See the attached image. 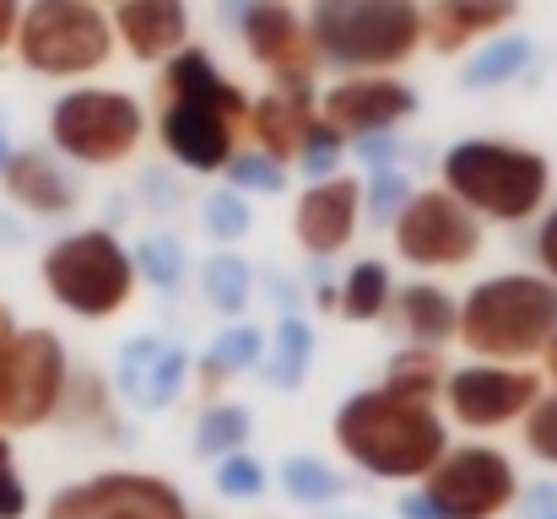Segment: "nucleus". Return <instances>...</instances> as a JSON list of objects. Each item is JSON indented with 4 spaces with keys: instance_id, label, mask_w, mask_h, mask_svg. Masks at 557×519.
<instances>
[{
    "instance_id": "obj_34",
    "label": "nucleus",
    "mask_w": 557,
    "mask_h": 519,
    "mask_svg": "<svg viewBox=\"0 0 557 519\" xmlns=\"http://www.w3.org/2000/svg\"><path fill=\"white\" fill-rule=\"evenodd\" d=\"M211 487H216L227 504H255V498H265L271 471H265V460H255L249 449H238V455H227V460L211 466Z\"/></svg>"
},
{
    "instance_id": "obj_7",
    "label": "nucleus",
    "mask_w": 557,
    "mask_h": 519,
    "mask_svg": "<svg viewBox=\"0 0 557 519\" xmlns=\"http://www.w3.org/2000/svg\"><path fill=\"white\" fill-rule=\"evenodd\" d=\"M11 54L44 82H87L120 54L114 16L92 0H27Z\"/></svg>"
},
{
    "instance_id": "obj_36",
    "label": "nucleus",
    "mask_w": 557,
    "mask_h": 519,
    "mask_svg": "<svg viewBox=\"0 0 557 519\" xmlns=\"http://www.w3.org/2000/svg\"><path fill=\"white\" fill-rule=\"evenodd\" d=\"M417 195V184L406 178L400 169H373L369 178H363V206H369V222H395L400 217V206Z\"/></svg>"
},
{
    "instance_id": "obj_47",
    "label": "nucleus",
    "mask_w": 557,
    "mask_h": 519,
    "mask_svg": "<svg viewBox=\"0 0 557 519\" xmlns=\"http://www.w3.org/2000/svg\"><path fill=\"white\" fill-rule=\"evenodd\" d=\"M92 5H103V0H92ZM114 5H120V0H114Z\"/></svg>"
},
{
    "instance_id": "obj_44",
    "label": "nucleus",
    "mask_w": 557,
    "mask_h": 519,
    "mask_svg": "<svg viewBox=\"0 0 557 519\" xmlns=\"http://www.w3.org/2000/svg\"><path fill=\"white\" fill-rule=\"evenodd\" d=\"M16 331H22V320H16V309H11V304H0V346L11 342Z\"/></svg>"
},
{
    "instance_id": "obj_20",
    "label": "nucleus",
    "mask_w": 557,
    "mask_h": 519,
    "mask_svg": "<svg viewBox=\"0 0 557 519\" xmlns=\"http://www.w3.org/2000/svg\"><path fill=\"white\" fill-rule=\"evenodd\" d=\"M314 120H320V92L314 87H265L249 103V147L287 169V163H298L304 136H309Z\"/></svg>"
},
{
    "instance_id": "obj_46",
    "label": "nucleus",
    "mask_w": 557,
    "mask_h": 519,
    "mask_svg": "<svg viewBox=\"0 0 557 519\" xmlns=\"http://www.w3.org/2000/svg\"><path fill=\"white\" fill-rule=\"evenodd\" d=\"M325 519H358V515H325Z\"/></svg>"
},
{
    "instance_id": "obj_22",
    "label": "nucleus",
    "mask_w": 557,
    "mask_h": 519,
    "mask_svg": "<svg viewBox=\"0 0 557 519\" xmlns=\"http://www.w3.org/2000/svg\"><path fill=\"white\" fill-rule=\"evenodd\" d=\"M515 16H520V0H428L422 5V27H428V49L433 54L482 49Z\"/></svg>"
},
{
    "instance_id": "obj_8",
    "label": "nucleus",
    "mask_w": 557,
    "mask_h": 519,
    "mask_svg": "<svg viewBox=\"0 0 557 519\" xmlns=\"http://www.w3.org/2000/svg\"><path fill=\"white\" fill-rule=\"evenodd\" d=\"M147 109L120 87H65L49 103V152L71 169H120L147 141Z\"/></svg>"
},
{
    "instance_id": "obj_43",
    "label": "nucleus",
    "mask_w": 557,
    "mask_h": 519,
    "mask_svg": "<svg viewBox=\"0 0 557 519\" xmlns=\"http://www.w3.org/2000/svg\"><path fill=\"white\" fill-rule=\"evenodd\" d=\"M536 368H542V379H547V390H557V336H553V346L542 351V362H536Z\"/></svg>"
},
{
    "instance_id": "obj_12",
    "label": "nucleus",
    "mask_w": 557,
    "mask_h": 519,
    "mask_svg": "<svg viewBox=\"0 0 557 519\" xmlns=\"http://www.w3.org/2000/svg\"><path fill=\"white\" fill-rule=\"evenodd\" d=\"M542 395H547L542 368H520V362H476V357H466V362L449 368L444 395H438V411L449 417V428L487 438V433L520 428Z\"/></svg>"
},
{
    "instance_id": "obj_45",
    "label": "nucleus",
    "mask_w": 557,
    "mask_h": 519,
    "mask_svg": "<svg viewBox=\"0 0 557 519\" xmlns=\"http://www.w3.org/2000/svg\"><path fill=\"white\" fill-rule=\"evenodd\" d=\"M11 152H16V147H11V141H5V131H0V173H5V163H11Z\"/></svg>"
},
{
    "instance_id": "obj_39",
    "label": "nucleus",
    "mask_w": 557,
    "mask_h": 519,
    "mask_svg": "<svg viewBox=\"0 0 557 519\" xmlns=\"http://www.w3.org/2000/svg\"><path fill=\"white\" fill-rule=\"evenodd\" d=\"M342 158H347V136H342V131H331L325 120H314V125H309V136H304V152H298L304 178L314 184V178L342 173Z\"/></svg>"
},
{
    "instance_id": "obj_13",
    "label": "nucleus",
    "mask_w": 557,
    "mask_h": 519,
    "mask_svg": "<svg viewBox=\"0 0 557 519\" xmlns=\"http://www.w3.org/2000/svg\"><path fill=\"white\" fill-rule=\"evenodd\" d=\"M38 519H195V504L163 471L109 466L54 487Z\"/></svg>"
},
{
    "instance_id": "obj_19",
    "label": "nucleus",
    "mask_w": 557,
    "mask_h": 519,
    "mask_svg": "<svg viewBox=\"0 0 557 519\" xmlns=\"http://www.w3.org/2000/svg\"><path fill=\"white\" fill-rule=\"evenodd\" d=\"M120 54L136 65H169L180 49H189V5L185 0H120L114 11Z\"/></svg>"
},
{
    "instance_id": "obj_32",
    "label": "nucleus",
    "mask_w": 557,
    "mask_h": 519,
    "mask_svg": "<svg viewBox=\"0 0 557 519\" xmlns=\"http://www.w3.org/2000/svg\"><path fill=\"white\" fill-rule=\"evenodd\" d=\"M136 276H141V287H152V293H180L189 276L185 244H180L174 233H147V238H136Z\"/></svg>"
},
{
    "instance_id": "obj_38",
    "label": "nucleus",
    "mask_w": 557,
    "mask_h": 519,
    "mask_svg": "<svg viewBox=\"0 0 557 519\" xmlns=\"http://www.w3.org/2000/svg\"><path fill=\"white\" fill-rule=\"evenodd\" d=\"M0 519H33V487L11 433H0Z\"/></svg>"
},
{
    "instance_id": "obj_16",
    "label": "nucleus",
    "mask_w": 557,
    "mask_h": 519,
    "mask_svg": "<svg viewBox=\"0 0 557 519\" xmlns=\"http://www.w3.org/2000/svg\"><path fill=\"white\" fill-rule=\"evenodd\" d=\"M417 109H422V98L400 76H336L320 92V120L331 131H342L347 147L363 141V136H384V131L406 125Z\"/></svg>"
},
{
    "instance_id": "obj_18",
    "label": "nucleus",
    "mask_w": 557,
    "mask_h": 519,
    "mask_svg": "<svg viewBox=\"0 0 557 519\" xmlns=\"http://www.w3.org/2000/svg\"><path fill=\"white\" fill-rule=\"evenodd\" d=\"M0 189H5V200H11L16 211L49 217V222H60V217H71V211L82 206L76 173H71V163H65L60 152H49V147H16L5 173H0Z\"/></svg>"
},
{
    "instance_id": "obj_28",
    "label": "nucleus",
    "mask_w": 557,
    "mask_h": 519,
    "mask_svg": "<svg viewBox=\"0 0 557 519\" xmlns=\"http://www.w3.org/2000/svg\"><path fill=\"white\" fill-rule=\"evenodd\" d=\"M276 482H282V493H287L293 504H304V509H331V504H342V498L352 493V477H347L342 466L320 460V455H287V460L276 466Z\"/></svg>"
},
{
    "instance_id": "obj_6",
    "label": "nucleus",
    "mask_w": 557,
    "mask_h": 519,
    "mask_svg": "<svg viewBox=\"0 0 557 519\" xmlns=\"http://www.w3.org/2000/svg\"><path fill=\"white\" fill-rule=\"evenodd\" d=\"M320 65L336 76H395L428 49L417 0H325L309 11Z\"/></svg>"
},
{
    "instance_id": "obj_1",
    "label": "nucleus",
    "mask_w": 557,
    "mask_h": 519,
    "mask_svg": "<svg viewBox=\"0 0 557 519\" xmlns=\"http://www.w3.org/2000/svg\"><path fill=\"white\" fill-rule=\"evenodd\" d=\"M244 87L211 60V49L189 44L169 65H158V120L152 136L169 163L185 173H227V163L249 141Z\"/></svg>"
},
{
    "instance_id": "obj_35",
    "label": "nucleus",
    "mask_w": 557,
    "mask_h": 519,
    "mask_svg": "<svg viewBox=\"0 0 557 519\" xmlns=\"http://www.w3.org/2000/svg\"><path fill=\"white\" fill-rule=\"evenodd\" d=\"M222 178H227L238 195H282V189H287V169H282L276 158L255 152V147H244V152L227 163Z\"/></svg>"
},
{
    "instance_id": "obj_33",
    "label": "nucleus",
    "mask_w": 557,
    "mask_h": 519,
    "mask_svg": "<svg viewBox=\"0 0 557 519\" xmlns=\"http://www.w3.org/2000/svg\"><path fill=\"white\" fill-rule=\"evenodd\" d=\"M200 227L216 238V249H233L249 227H255V217H249V200L233 189V184H222V189H211L206 195V206H200Z\"/></svg>"
},
{
    "instance_id": "obj_2",
    "label": "nucleus",
    "mask_w": 557,
    "mask_h": 519,
    "mask_svg": "<svg viewBox=\"0 0 557 519\" xmlns=\"http://www.w3.org/2000/svg\"><path fill=\"white\" fill-rule=\"evenodd\" d=\"M331 444L347 460V471L384 482V487H417L449 455L455 428L438 406L369 384V390H352L347 400H336Z\"/></svg>"
},
{
    "instance_id": "obj_25",
    "label": "nucleus",
    "mask_w": 557,
    "mask_h": 519,
    "mask_svg": "<svg viewBox=\"0 0 557 519\" xmlns=\"http://www.w3.org/2000/svg\"><path fill=\"white\" fill-rule=\"evenodd\" d=\"M309 368H314V331H309V320H298V314H282V320L271 325L265 362H260V379H265V390H276V395H293V390L309 379Z\"/></svg>"
},
{
    "instance_id": "obj_30",
    "label": "nucleus",
    "mask_w": 557,
    "mask_h": 519,
    "mask_svg": "<svg viewBox=\"0 0 557 519\" xmlns=\"http://www.w3.org/2000/svg\"><path fill=\"white\" fill-rule=\"evenodd\" d=\"M200 293L216 314L238 320L249 304H255V265L238 255V249H216L200 260Z\"/></svg>"
},
{
    "instance_id": "obj_42",
    "label": "nucleus",
    "mask_w": 557,
    "mask_h": 519,
    "mask_svg": "<svg viewBox=\"0 0 557 519\" xmlns=\"http://www.w3.org/2000/svg\"><path fill=\"white\" fill-rule=\"evenodd\" d=\"M22 11H27V0H0V54H5V49H16Z\"/></svg>"
},
{
    "instance_id": "obj_4",
    "label": "nucleus",
    "mask_w": 557,
    "mask_h": 519,
    "mask_svg": "<svg viewBox=\"0 0 557 519\" xmlns=\"http://www.w3.org/2000/svg\"><path fill=\"white\" fill-rule=\"evenodd\" d=\"M438 184L476 211L482 222L520 227L536 222L553 200V163L536 147L498 141V136H466L438 158Z\"/></svg>"
},
{
    "instance_id": "obj_10",
    "label": "nucleus",
    "mask_w": 557,
    "mask_h": 519,
    "mask_svg": "<svg viewBox=\"0 0 557 519\" xmlns=\"http://www.w3.org/2000/svg\"><path fill=\"white\" fill-rule=\"evenodd\" d=\"M433 519H509L525 498V477L515 455L493 438L449 444V455L417 482Z\"/></svg>"
},
{
    "instance_id": "obj_15",
    "label": "nucleus",
    "mask_w": 557,
    "mask_h": 519,
    "mask_svg": "<svg viewBox=\"0 0 557 519\" xmlns=\"http://www.w3.org/2000/svg\"><path fill=\"white\" fill-rule=\"evenodd\" d=\"M363 217H369V206H363V178L358 173L314 178L293 200V244L314 265H331L352 249V238L363 233Z\"/></svg>"
},
{
    "instance_id": "obj_40",
    "label": "nucleus",
    "mask_w": 557,
    "mask_h": 519,
    "mask_svg": "<svg viewBox=\"0 0 557 519\" xmlns=\"http://www.w3.org/2000/svg\"><path fill=\"white\" fill-rule=\"evenodd\" d=\"M531 260H536V271L557 282V200L536 217V238H531Z\"/></svg>"
},
{
    "instance_id": "obj_49",
    "label": "nucleus",
    "mask_w": 557,
    "mask_h": 519,
    "mask_svg": "<svg viewBox=\"0 0 557 519\" xmlns=\"http://www.w3.org/2000/svg\"><path fill=\"white\" fill-rule=\"evenodd\" d=\"M553 519H557V515H553Z\"/></svg>"
},
{
    "instance_id": "obj_17",
    "label": "nucleus",
    "mask_w": 557,
    "mask_h": 519,
    "mask_svg": "<svg viewBox=\"0 0 557 519\" xmlns=\"http://www.w3.org/2000/svg\"><path fill=\"white\" fill-rule=\"evenodd\" d=\"M195 379V357L185 346H169L163 336H131L120 342V357H114V395L131 406V411H169L185 384Z\"/></svg>"
},
{
    "instance_id": "obj_48",
    "label": "nucleus",
    "mask_w": 557,
    "mask_h": 519,
    "mask_svg": "<svg viewBox=\"0 0 557 519\" xmlns=\"http://www.w3.org/2000/svg\"><path fill=\"white\" fill-rule=\"evenodd\" d=\"M314 5H325V0H314Z\"/></svg>"
},
{
    "instance_id": "obj_14",
    "label": "nucleus",
    "mask_w": 557,
    "mask_h": 519,
    "mask_svg": "<svg viewBox=\"0 0 557 519\" xmlns=\"http://www.w3.org/2000/svg\"><path fill=\"white\" fill-rule=\"evenodd\" d=\"M238 38H244V54L271 76V87H314L325 71L309 16H298L287 0H249L238 16Z\"/></svg>"
},
{
    "instance_id": "obj_37",
    "label": "nucleus",
    "mask_w": 557,
    "mask_h": 519,
    "mask_svg": "<svg viewBox=\"0 0 557 519\" xmlns=\"http://www.w3.org/2000/svg\"><path fill=\"white\" fill-rule=\"evenodd\" d=\"M520 444H525V455H531L536 466L557 471V390H547V395L531 406V417L520 422Z\"/></svg>"
},
{
    "instance_id": "obj_5",
    "label": "nucleus",
    "mask_w": 557,
    "mask_h": 519,
    "mask_svg": "<svg viewBox=\"0 0 557 519\" xmlns=\"http://www.w3.org/2000/svg\"><path fill=\"white\" fill-rule=\"evenodd\" d=\"M38 287L60 314L82 325H109L136 304V249L114 227H71L44 244Z\"/></svg>"
},
{
    "instance_id": "obj_29",
    "label": "nucleus",
    "mask_w": 557,
    "mask_h": 519,
    "mask_svg": "<svg viewBox=\"0 0 557 519\" xmlns=\"http://www.w3.org/2000/svg\"><path fill=\"white\" fill-rule=\"evenodd\" d=\"M444 379H449V362H444V351H428V346H395L379 373L384 390H395L406 400H428V406H438Z\"/></svg>"
},
{
    "instance_id": "obj_31",
    "label": "nucleus",
    "mask_w": 557,
    "mask_h": 519,
    "mask_svg": "<svg viewBox=\"0 0 557 519\" xmlns=\"http://www.w3.org/2000/svg\"><path fill=\"white\" fill-rule=\"evenodd\" d=\"M531 54H536V49H531V38H520V33H498V38H487L482 49H471V54H466V71H460V82H466L471 92L504 87V82L525 76Z\"/></svg>"
},
{
    "instance_id": "obj_24",
    "label": "nucleus",
    "mask_w": 557,
    "mask_h": 519,
    "mask_svg": "<svg viewBox=\"0 0 557 519\" xmlns=\"http://www.w3.org/2000/svg\"><path fill=\"white\" fill-rule=\"evenodd\" d=\"M342 298H336V314L347 325H384L389 309H395V271L389 260H352L342 276H336Z\"/></svg>"
},
{
    "instance_id": "obj_11",
    "label": "nucleus",
    "mask_w": 557,
    "mask_h": 519,
    "mask_svg": "<svg viewBox=\"0 0 557 519\" xmlns=\"http://www.w3.org/2000/svg\"><path fill=\"white\" fill-rule=\"evenodd\" d=\"M389 244H395V260L411 265L417 276H455L482 260L487 222L476 211H466L444 184H428L389 222Z\"/></svg>"
},
{
    "instance_id": "obj_26",
    "label": "nucleus",
    "mask_w": 557,
    "mask_h": 519,
    "mask_svg": "<svg viewBox=\"0 0 557 519\" xmlns=\"http://www.w3.org/2000/svg\"><path fill=\"white\" fill-rule=\"evenodd\" d=\"M60 428H98L103 438H120V395H114V379L98 373V368H76L71 373V390H65V411H60Z\"/></svg>"
},
{
    "instance_id": "obj_3",
    "label": "nucleus",
    "mask_w": 557,
    "mask_h": 519,
    "mask_svg": "<svg viewBox=\"0 0 557 519\" xmlns=\"http://www.w3.org/2000/svg\"><path fill=\"white\" fill-rule=\"evenodd\" d=\"M557 336V282L531 271H493L460 293V351L476 362L536 368Z\"/></svg>"
},
{
    "instance_id": "obj_27",
    "label": "nucleus",
    "mask_w": 557,
    "mask_h": 519,
    "mask_svg": "<svg viewBox=\"0 0 557 519\" xmlns=\"http://www.w3.org/2000/svg\"><path fill=\"white\" fill-rule=\"evenodd\" d=\"M249 438H255V411L244 406V400H206V411L195 417V455L200 460H227V455H238V449H249Z\"/></svg>"
},
{
    "instance_id": "obj_21",
    "label": "nucleus",
    "mask_w": 557,
    "mask_h": 519,
    "mask_svg": "<svg viewBox=\"0 0 557 519\" xmlns=\"http://www.w3.org/2000/svg\"><path fill=\"white\" fill-rule=\"evenodd\" d=\"M384 325L400 336V346L444 351V346L460 342V293H449L438 276L400 282V287H395V309H389Z\"/></svg>"
},
{
    "instance_id": "obj_9",
    "label": "nucleus",
    "mask_w": 557,
    "mask_h": 519,
    "mask_svg": "<svg viewBox=\"0 0 557 519\" xmlns=\"http://www.w3.org/2000/svg\"><path fill=\"white\" fill-rule=\"evenodd\" d=\"M71 346L49 325H22L11 342L0 346V433H38L60 428L65 390H71Z\"/></svg>"
},
{
    "instance_id": "obj_23",
    "label": "nucleus",
    "mask_w": 557,
    "mask_h": 519,
    "mask_svg": "<svg viewBox=\"0 0 557 519\" xmlns=\"http://www.w3.org/2000/svg\"><path fill=\"white\" fill-rule=\"evenodd\" d=\"M265 331L260 325H249V320H233V325H222L211 346L200 351V362H195V390L206 395V400H222V390L238 379V373H260V362H265Z\"/></svg>"
},
{
    "instance_id": "obj_41",
    "label": "nucleus",
    "mask_w": 557,
    "mask_h": 519,
    "mask_svg": "<svg viewBox=\"0 0 557 519\" xmlns=\"http://www.w3.org/2000/svg\"><path fill=\"white\" fill-rule=\"evenodd\" d=\"M347 152H352V158H363V163H369V173L373 169H395L400 141H395V131H384V136H363V141H352Z\"/></svg>"
}]
</instances>
